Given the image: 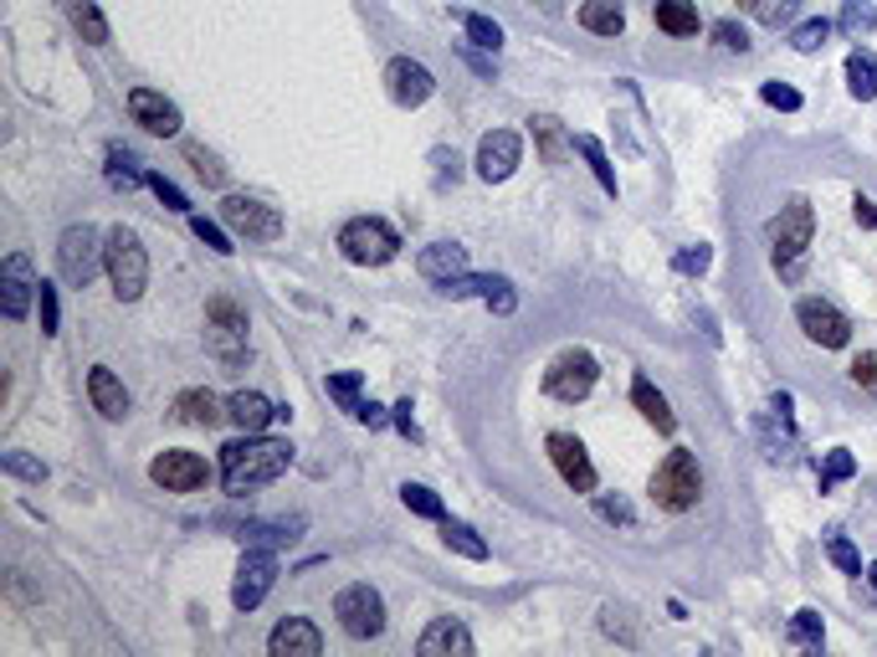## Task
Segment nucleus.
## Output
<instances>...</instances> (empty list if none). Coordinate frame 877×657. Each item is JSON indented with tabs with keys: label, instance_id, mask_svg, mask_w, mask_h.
I'll list each match as a JSON object with an SVG mask.
<instances>
[{
	"label": "nucleus",
	"instance_id": "603ef678",
	"mask_svg": "<svg viewBox=\"0 0 877 657\" xmlns=\"http://www.w3.org/2000/svg\"><path fill=\"white\" fill-rule=\"evenodd\" d=\"M714 42L724 46V52H749V36H744V26H734V21H714Z\"/></svg>",
	"mask_w": 877,
	"mask_h": 657
},
{
	"label": "nucleus",
	"instance_id": "b1692460",
	"mask_svg": "<svg viewBox=\"0 0 877 657\" xmlns=\"http://www.w3.org/2000/svg\"><path fill=\"white\" fill-rule=\"evenodd\" d=\"M226 411H231V421H237L241 432H262L272 417H283V411H278V406H272L262 390H237V396L226 401Z\"/></svg>",
	"mask_w": 877,
	"mask_h": 657
},
{
	"label": "nucleus",
	"instance_id": "f3484780",
	"mask_svg": "<svg viewBox=\"0 0 877 657\" xmlns=\"http://www.w3.org/2000/svg\"><path fill=\"white\" fill-rule=\"evenodd\" d=\"M129 119L139 123V129H149V134H180V108L164 98V93L154 88H134L129 93Z\"/></svg>",
	"mask_w": 877,
	"mask_h": 657
},
{
	"label": "nucleus",
	"instance_id": "8fccbe9b",
	"mask_svg": "<svg viewBox=\"0 0 877 657\" xmlns=\"http://www.w3.org/2000/svg\"><path fill=\"white\" fill-rule=\"evenodd\" d=\"M595 508H600V519H610V524H626V529L637 524V514H631V504H626V498H610V493H600V498H595Z\"/></svg>",
	"mask_w": 877,
	"mask_h": 657
},
{
	"label": "nucleus",
	"instance_id": "f257e3e1",
	"mask_svg": "<svg viewBox=\"0 0 877 657\" xmlns=\"http://www.w3.org/2000/svg\"><path fill=\"white\" fill-rule=\"evenodd\" d=\"M288 467H293V442H272V437H262V432H247L241 442H226V448H221L226 493L262 488V483L283 478Z\"/></svg>",
	"mask_w": 877,
	"mask_h": 657
},
{
	"label": "nucleus",
	"instance_id": "4d7b16f0",
	"mask_svg": "<svg viewBox=\"0 0 877 657\" xmlns=\"http://www.w3.org/2000/svg\"><path fill=\"white\" fill-rule=\"evenodd\" d=\"M396 427H401V437H411V442H421V427H416V417H411V401H401V406H396Z\"/></svg>",
	"mask_w": 877,
	"mask_h": 657
},
{
	"label": "nucleus",
	"instance_id": "7c9ffc66",
	"mask_svg": "<svg viewBox=\"0 0 877 657\" xmlns=\"http://www.w3.org/2000/svg\"><path fill=\"white\" fill-rule=\"evenodd\" d=\"M67 15H73V26L83 31L88 46L108 42V21H104V11H98V0H67Z\"/></svg>",
	"mask_w": 877,
	"mask_h": 657
},
{
	"label": "nucleus",
	"instance_id": "c9c22d12",
	"mask_svg": "<svg viewBox=\"0 0 877 657\" xmlns=\"http://www.w3.org/2000/svg\"><path fill=\"white\" fill-rule=\"evenodd\" d=\"M852 473H857V457H852L847 448H832L826 452V463H821V493H832L836 483H847Z\"/></svg>",
	"mask_w": 877,
	"mask_h": 657
},
{
	"label": "nucleus",
	"instance_id": "a878e982",
	"mask_svg": "<svg viewBox=\"0 0 877 657\" xmlns=\"http://www.w3.org/2000/svg\"><path fill=\"white\" fill-rule=\"evenodd\" d=\"M652 15L668 36H699V6L693 0H657Z\"/></svg>",
	"mask_w": 877,
	"mask_h": 657
},
{
	"label": "nucleus",
	"instance_id": "052dcab7",
	"mask_svg": "<svg viewBox=\"0 0 877 657\" xmlns=\"http://www.w3.org/2000/svg\"><path fill=\"white\" fill-rule=\"evenodd\" d=\"M462 57L473 62V67H477V73H483V77H492V62H488V57H477V52H462Z\"/></svg>",
	"mask_w": 877,
	"mask_h": 657
},
{
	"label": "nucleus",
	"instance_id": "4c0bfd02",
	"mask_svg": "<svg viewBox=\"0 0 877 657\" xmlns=\"http://www.w3.org/2000/svg\"><path fill=\"white\" fill-rule=\"evenodd\" d=\"M401 504L411 508V514H421V519H446L442 498H436L432 488H421V483H405V488H401Z\"/></svg>",
	"mask_w": 877,
	"mask_h": 657
},
{
	"label": "nucleus",
	"instance_id": "412c9836",
	"mask_svg": "<svg viewBox=\"0 0 877 657\" xmlns=\"http://www.w3.org/2000/svg\"><path fill=\"white\" fill-rule=\"evenodd\" d=\"M88 396H93V406H98V417H108V421L129 417V390H123V380L108 370V365H93L88 370Z\"/></svg>",
	"mask_w": 877,
	"mask_h": 657
},
{
	"label": "nucleus",
	"instance_id": "de8ad7c7",
	"mask_svg": "<svg viewBox=\"0 0 877 657\" xmlns=\"http://www.w3.org/2000/svg\"><path fill=\"white\" fill-rule=\"evenodd\" d=\"M672 262H678V272H687V278H703V272H708V262H714V252L699 241V247H683Z\"/></svg>",
	"mask_w": 877,
	"mask_h": 657
},
{
	"label": "nucleus",
	"instance_id": "4be33fe9",
	"mask_svg": "<svg viewBox=\"0 0 877 657\" xmlns=\"http://www.w3.org/2000/svg\"><path fill=\"white\" fill-rule=\"evenodd\" d=\"M421 653L426 657H452V653H473V632L462 627L457 616H436L432 627L421 632Z\"/></svg>",
	"mask_w": 877,
	"mask_h": 657
},
{
	"label": "nucleus",
	"instance_id": "ea45409f",
	"mask_svg": "<svg viewBox=\"0 0 877 657\" xmlns=\"http://www.w3.org/2000/svg\"><path fill=\"white\" fill-rule=\"evenodd\" d=\"M826 554H832V566H836V570H847V575H863V554L852 550V539L842 535V529H832V535H826Z\"/></svg>",
	"mask_w": 877,
	"mask_h": 657
},
{
	"label": "nucleus",
	"instance_id": "393cba45",
	"mask_svg": "<svg viewBox=\"0 0 877 657\" xmlns=\"http://www.w3.org/2000/svg\"><path fill=\"white\" fill-rule=\"evenodd\" d=\"M631 401H637V411H641L647 421H652L657 432H672V427H678V417H672L668 396H662V390H657L652 380H647V375H641L637 386H631Z\"/></svg>",
	"mask_w": 877,
	"mask_h": 657
},
{
	"label": "nucleus",
	"instance_id": "c756f323",
	"mask_svg": "<svg viewBox=\"0 0 877 657\" xmlns=\"http://www.w3.org/2000/svg\"><path fill=\"white\" fill-rule=\"evenodd\" d=\"M297 529H303V524H247L237 539H241V550H247V545H257V550H283V545L297 539Z\"/></svg>",
	"mask_w": 877,
	"mask_h": 657
},
{
	"label": "nucleus",
	"instance_id": "4468645a",
	"mask_svg": "<svg viewBox=\"0 0 877 657\" xmlns=\"http://www.w3.org/2000/svg\"><path fill=\"white\" fill-rule=\"evenodd\" d=\"M519 160H523V139L513 134V129H492V134H483V144H477V175L488 180V185L513 175Z\"/></svg>",
	"mask_w": 877,
	"mask_h": 657
},
{
	"label": "nucleus",
	"instance_id": "79ce46f5",
	"mask_svg": "<svg viewBox=\"0 0 877 657\" xmlns=\"http://www.w3.org/2000/svg\"><path fill=\"white\" fill-rule=\"evenodd\" d=\"M462 26H467V36H473L483 52H498V46H504V26H498V21H488V15H467Z\"/></svg>",
	"mask_w": 877,
	"mask_h": 657
},
{
	"label": "nucleus",
	"instance_id": "9b49d317",
	"mask_svg": "<svg viewBox=\"0 0 877 657\" xmlns=\"http://www.w3.org/2000/svg\"><path fill=\"white\" fill-rule=\"evenodd\" d=\"M272 581H278V560H272V550L247 545V554H241V566H237V585H231V606H237V612H257L262 596L272 591Z\"/></svg>",
	"mask_w": 877,
	"mask_h": 657
},
{
	"label": "nucleus",
	"instance_id": "a19ab883",
	"mask_svg": "<svg viewBox=\"0 0 877 657\" xmlns=\"http://www.w3.org/2000/svg\"><path fill=\"white\" fill-rule=\"evenodd\" d=\"M185 160L195 164V175L206 180V185H226V170H221V160L206 150V144H185Z\"/></svg>",
	"mask_w": 877,
	"mask_h": 657
},
{
	"label": "nucleus",
	"instance_id": "5fc2aeb1",
	"mask_svg": "<svg viewBox=\"0 0 877 657\" xmlns=\"http://www.w3.org/2000/svg\"><path fill=\"white\" fill-rule=\"evenodd\" d=\"M513 288H508V278H498V283H492V293H488V309L492 314H513Z\"/></svg>",
	"mask_w": 877,
	"mask_h": 657
},
{
	"label": "nucleus",
	"instance_id": "20e7f679",
	"mask_svg": "<svg viewBox=\"0 0 877 657\" xmlns=\"http://www.w3.org/2000/svg\"><path fill=\"white\" fill-rule=\"evenodd\" d=\"M98 268H108V237H98L88 222L67 226V231H62V241H57V272L73 288H88Z\"/></svg>",
	"mask_w": 877,
	"mask_h": 657
},
{
	"label": "nucleus",
	"instance_id": "13d9d810",
	"mask_svg": "<svg viewBox=\"0 0 877 657\" xmlns=\"http://www.w3.org/2000/svg\"><path fill=\"white\" fill-rule=\"evenodd\" d=\"M852 216H857V226H877V201L857 195V201H852Z\"/></svg>",
	"mask_w": 877,
	"mask_h": 657
},
{
	"label": "nucleus",
	"instance_id": "37998d69",
	"mask_svg": "<svg viewBox=\"0 0 877 657\" xmlns=\"http://www.w3.org/2000/svg\"><path fill=\"white\" fill-rule=\"evenodd\" d=\"M826 36H832V21H805V26H795V36H790V46L811 57V52H821V46H826Z\"/></svg>",
	"mask_w": 877,
	"mask_h": 657
},
{
	"label": "nucleus",
	"instance_id": "f704fd0d",
	"mask_svg": "<svg viewBox=\"0 0 877 657\" xmlns=\"http://www.w3.org/2000/svg\"><path fill=\"white\" fill-rule=\"evenodd\" d=\"M575 150L591 160V170H595V180H600V191L606 195H616V170H610V160H606V150H600V139H591V134H581L575 139Z\"/></svg>",
	"mask_w": 877,
	"mask_h": 657
},
{
	"label": "nucleus",
	"instance_id": "864d4df0",
	"mask_svg": "<svg viewBox=\"0 0 877 657\" xmlns=\"http://www.w3.org/2000/svg\"><path fill=\"white\" fill-rule=\"evenodd\" d=\"M36 309H42V334H57V288L52 283L36 288Z\"/></svg>",
	"mask_w": 877,
	"mask_h": 657
},
{
	"label": "nucleus",
	"instance_id": "c03bdc74",
	"mask_svg": "<svg viewBox=\"0 0 877 657\" xmlns=\"http://www.w3.org/2000/svg\"><path fill=\"white\" fill-rule=\"evenodd\" d=\"M0 467H6L11 478H26V483H42L46 478V463H36V457H26V452H6V457H0Z\"/></svg>",
	"mask_w": 877,
	"mask_h": 657
},
{
	"label": "nucleus",
	"instance_id": "2f4dec72",
	"mask_svg": "<svg viewBox=\"0 0 877 657\" xmlns=\"http://www.w3.org/2000/svg\"><path fill=\"white\" fill-rule=\"evenodd\" d=\"M108 185L113 191H139V185H149V170H139V160L129 150H108Z\"/></svg>",
	"mask_w": 877,
	"mask_h": 657
},
{
	"label": "nucleus",
	"instance_id": "2eb2a0df",
	"mask_svg": "<svg viewBox=\"0 0 877 657\" xmlns=\"http://www.w3.org/2000/svg\"><path fill=\"white\" fill-rule=\"evenodd\" d=\"M36 272H31V262L21 252L6 257V268H0V309H6V319H26L31 314V299H36Z\"/></svg>",
	"mask_w": 877,
	"mask_h": 657
},
{
	"label": "nucleus",
	"instance_id": "f8f14e48",
	"mask_svg": "<svg viewBox=\"0 0 877 657\" xmlns=\"http://www.w3.org/2000/svg\"><path fill=\"white\" fill-rule=\"evenodd\" d=\"M149 478L160 483L164 493H195V488H206V483H210V467H206L201 452L170 448V452H160V457L149 463Z\"/></svg>",
	"mask_w": 877,
	"mask_h": 657
},
{
	"label": "nucleus",
	"instance_id": "423d86ee",
	"mask_svg": "<svg viewBox=\"0 0 877 657\" xmlns=\"http://www.w3.org/2000/svg\"><path fill=\"white\" fill-rule=\"evenodd\" d=\"M108 278H113V293H119L123 303H134L149 283V257L129 226H113V231H108Z\"/></svg>",
	"mask_w": 877,
	"mask_h": 657
},
{
	"label": "nucleus",
	"instance_id": "58836bf2",
	"mask_svg": "<svg viewBox=\"0 0 877 657\" xmlns=\"http://www.w3.org/2000/svg\"><path fill=\"white\" fill-rule=\"evenodd\" d=\"M328 396L349 411V417H359V406H365V396H359V375L344 370V375H328Z\"/></svg>",
	"mask_w": 877,
	"mask_h": 657
},
{
	"label": "nucleus",
	"instance_id": "aec40b11",
	"mask_svg": "<svg viewBox=\"0 0 877 657\" xmlns=\"http://www.w3.org/2000/svg\"><path fill=\"white\" fill-rule=\"evenodd\" d=\"M416 272L426 283H452V278L467 272V247H457V241H432V247L416 257Z\"/></svg>",
	"mask_w": 877,
	"mask_h": 657
},
{
	"label": "nucleus",
	"instance_id": "6e6552de",
	"mask_svg": "<svg viewBox=\"0 0 877 657\" xmlns=\"http://www.w3.org/2000/svg\"><path fill=\"white\" fill-rule=\"evenodd\" d=\"M206 344L221 365H241V359H247V309H237L231 299H210Z\"/></svg>",
	"mask_w": 877,
	"mask_h": 657
},
{
	"label": "nucleus",
	"instance_id": "09e8293b",
	"mask_svg": "<svg viewBox=\"0 0 877 657\" xmlns=\"http://www.w3.org/2000/svg\"><path fill=\"white\" fill-rule=\"evenodd\" d=\"M149 191L160 195V201H164V206H170V211H191V201H185V195H180V185H175V180L154 175V170H149Z\"/></svg>",
	"mask_w": 877,
	"mask_h": 657
},
{
	"label": "nucleus",
	"instance_id": "ddd939ff",
	"mask_svg": "<svg viewBox=\"0 0 877 657\" xmlns=\"http://www.w3.org/2000/svg\"><path fill=\"white\" fill-rule=\"evenodd\" d=\"M795 324L805 328V340L821 344V349H842L852 340V319L826 299H801L795 303Z\"/></svg>",
	"mask_w": 877,
	"mask_h": 657
},
{
	"label": "nucleus",
	"instance_id": "e433bc0d",
	"mask_svg": "<svg viewBox=\"0 0 877 657\" xmlns=\"http://www.w3.org/2000/svg\"><path fill=\"white\" fill-rule=\"evenodd\" d=\"M790 643H801V647H811V653H821V643H826L821 612H795V616H790Z\"/></svg>",
	"mask_w": 877,
	"mask_h": 657
},
{
	"label": "nucleus",
	"instance_id": "5701e85b",
	"mask_svg": "<svg viewBox=\"0 0 877 657\" xmlns=\"http://www.w3.org/2000/svg\"><path fill=\"white\" fill-rule=\"evenodd\" d=\"M175 417L191 421V427H221L231 411H226L221 396H210V390H180L175 396Z\"/></svg>",
	"mask_w": 877,
	"mask_h": 657
},
{
	"label": "nucleus",
	"instance_id": "e2e57ef3",
	"mask_svg": "<svg viewBox=\"0 0 877 657\" xmlns=\"http://www.w3.org/2000/svg\"><path fill=\"white\" fill-rule=\"evenodd\" d=\"M739 6H759V0H739Z\"/></svg>",
	"mask_w": 877,
	"mask_h": 657
},
{
	"label": "nucleus",
	"instance_id": "dca6fc26",
	"mask_svg": "<svg viewBox=\"0 0 877 657\" xmlns=\"http://www.w3.org/2000/svg\"><path fill=\"white\" fill-rule=\"evenodd\" d=\"M386 88H390V98L401 108H421L426 98L436 93V77L421 67V62H411V57H396L386 67Z\"/></svg>",
	"mask_w": 877,
	"mask_h": 657
},
{
	"label": "nucleus",
	"instance_id": "473e14b6",
	"mask_svg": "<svg viewBox=\"0 0 877 657\" xmlns=\"http://www.w3.org/2000/svg\"><path fill=\"white\" fill-rule=\"evenodd\" d=\"M442 539H446V550L467 554V560H488V545L477 539L473 524H462V519H442Z\"/></svg>",
	"mask_w": 877,
	"mask_h": 657
},
{
	"label": "nucleus",
	"instance_id": "680f3d73",
	"mask_svg": "<svg viewBox=\"0 0 877 657\" xmlns=\"http://www.w3.org/2000/svg\"><path fill=\"white\" fill-rule=\"evenodd\" d=\"M867 581H873V591H877V566H873V570H867Z\"/></svg>",
	"mask_w": 877,
	"mask_h": 657
},
{
	"label": "nucleus",
	"instance_id": "c85d7f7f",
	"mask_svg": "<svg viewBox=\"0 0 877 657\" xmlns=\"http://www.w3.org/2000/svg\"><path fill=\"white\" fill-rule=\"evenodd\" d=\"M581 26L595 31V36H621L626 11L616 6V0H585V6H581Z\"/></svg>",
	"mask_w": 877,
	"mask_h": 657
},
{
	"label": "nucleus",
	"instance_id": "1a4fd4ad",
	"mask_svg": "<svg viewBox=\"0 0 877 657\" xmlns=\"http://www.w3.org/2000/svg\"><path fill=\"white\" fill-rule=\"evenodd\" d=\"M595 375H600V365H595L591 349H565V355H554V365L544 370V390H550L554 401H585L595 390Z\"/></svg>",
	"mask_w": 877,
	"mask_h": 657
},
{
	"label": "nucleus",
	"instance_id": "bf43d9fd",
	"mask_svg": "<svg viewBox=\"0 0 877 657\" xmlns=\"http://www.w3.org/2000/svg\"><path fill=\"white\" fill-rule=\"evenodd\" d=\"M359 421H365V427H386V421H396V417H390L386 406H375V401H365V406H359Z\"/></svg>",
	"mask_w": 877,
	"mask_h": 657
},
{
	"label": "nucleus",
	"instance_id": "9d476101",
	"mask_svg": "<svg viewBox=\"0 0 877 657\" xmlns=\"http://www.w3.org/2000/svg\"><path fill=\"white\" fill-rule=\"evenodd\" d=\"M221 222L247 241H278L283 237V216H278V206H262V201H252V195H226Z\"/></svg>",
	"mask_w": 877,
	"mask_h": 657
},
{
	"label": "nucleus",
	"instance_id": "bb28decb",
	"mask_svg": "<svg viewBox=\"0 0 877 657\" xmlns=\"http://www.w3.org/2000/svg\"><path fill=\"white\" fill-rule=\"evenodd\" d=\"M534 139H539V154H544V164H565V154L575 150V144H570L565 139V123L554 119V114H534Z\"/></svg>",
	"mask_w": 877,
	"mask_h": 657
},
{
	"label": "nucleus",
	"instance_id": "3c124183",
	"mask_svg": "<svg viewBox=\"0 0 877 657\" xmlns=\"http://www.w3.org/2000/svg\"><path fill=\"white\" fill-rule=\"evenodd\" d=\"M759 98H765L770 108H786V114H795V108H801V93L786 88V83H765V88H759Z\"/></svg>",
	"mask_w": 877,
	"mask_h": 657
},
{
	"label": "nucleus",
	"instance_id": "a18cd8bd",
	"mask_svg": "<svg viewBox=\"0 0 877 657\" xmlns=\"http://www.w3.org/2000/svg\"><path fill=\"white\" fill-rule=\"evenodd\" d=\"M191 231H195V237H201V241H206V247H210V252H237V247H231V237H226V231H221V226H216V222H206V216H191Z\"/></svg>",
	"mask_w": 877,
	"mask_h": 657
},
{
	"label": "nucleus",
	"instance_id": "49530a36",
	"mask_svg": "<svg viewBox=\"0 0 877 657\" xmlns=\"http://www.w3.org/2000/svg\"><path fill=\"white\" fill-rule=\"evenodd\" d=\"M755 11H759V21H765V26H786V21H795L801 0H759Z\"/></svg>",
	"mask_w": 877,
	"mask_h": 657
},
{
	"label": "nucleus",
	"instance_id": "39448f33",
	"mask_svg": "<svg viewBox=\"0 0 877 657\" xmlns=\"http://www.w3.org/2000/svg\"><path fill=\"white\" fill-rule=\"evenodd\" d=\"M339 252L355 268H386L390 257L401 252V237L386 222H375V216H355V222L339 226Z\"/></svg>",
	"mask_w": 877,
	"mask_h": 657
},
{
	"label": "nucleus",
	"instance_id": "7ed1b4c3",
	"mask_svg": "<svg viewBox=\"0 0 877 657\" xmlns=\"http://www.w3.org/2000/svg\"><path fill=\"white\" fill-rule=\"evenodd\" d=\"M703 493V473H699V457L687 448H672L662 457V467L652 473V504L668 508V514H683V508L699 504Z\"/></svg>",
	"mask_w": 877,
	"mask_h": 657
},
{
	"label": "nucleus",
	"instance_id": "cd10ccee",
	"mask_svg": "<svg viewBox=\"0 0 877 657\" xmlns=\"http://www.w3.org/2000/svg\"><path fill=\"white\" fill-rule=\"evenodd\" d=\"M847 88H852L857 104H873L877 98V57L867 52V46H857V52L847 57Z\"/></svg>",
	"mask_w": 877,
	"mask_h": 657
},
{
	"label": "nucleus",
	"instance_id": "72a5a7b5",
	"mask_svg": "<svg viewBox=\"0 0 877 657\" xmlns=\"http://www.w3.org/2000/svg\"><path fill=\"white\" fill-rule=\"evenodd\" d=\"M836 26L847 31V36H867L877 26V6L873 0H842V21Z\"/></svg>",
	"mask_w": 877,
	"mask_h": 657
},
{
	"label": "nucleus",
	"instance_id": "0eeeda50",
	"mask_svg": "<svg viewBox=\"0 0 877 657\" xmlns=\"http://www.w3.org/2000/svg\"><path fill=\"white\" fill-rule=\"evenodd\" d=\"M334 616H339V627L359 643H370L386 632V601L375 585H344L339 596H334Z\"/></svg>",
	"mask_w": 877,
	"mask_h": 657
},
{
	"label": "nucleus",
	"instance_id": "6ab92c4d",
	"mask_svg": "<svg viewBox=\"0 0 877 657\" xmlns=\"http://www.w3.org/2000/svg\"><path fill=\"white\" fill-rule=\"evenodd\" d=\"M268 647L278 657H318V653H324V637H318V627H313V622H303V616H288V622H278V627H272Z\"/></svg>",
	"mask_w": 877,
	"mask_h": 657
},
{
	"label": "nucleus",
	"instance_id": "a211bd4d",
	"mask_svg": "<svg viewBox=\"0 0 877 657\" xmlns=\"http://www.w3.org/2000/svg\"><path fill=\"white\" fill-rule=\"evenodd\" d=\"M550 457H554V467H560V478H565L575 493H595V467H591L585 448L570 432H554L550 437Z\"/></svg>",
	"mask_w": 877,
	"mask_h": 657
},
{
	"label": "nucleus",
	"instance_id": "f03ea898",
	"mask_svg": "<svg viewBox=\"0 0 877 657\" xmlns=\"http://www.w3.org/2000/svg\"><path fill=\"white\" fill-rule=\"evenodd\" d=\"M811 231H816L811 201H805V195H790L786 206H780V216L770 222V257H775V272H780L786 283H801V278H805Z\"/></svg>",
	"mask_w": 877,
	"mask_h": 657
},
{
	"label": "nucleus",
	"instance_id": "6e6d98bb",
	"mask_svg": "<svg viewBox=\"0 0 877 657\" xmlns=\"http://www.w3.org/2000/svg\"><path fill=\"white\" fill-rule=\"evenodd\" d=\"M852 380H857V386H867V390H873V386H877V359H873V355L852 359Z\"/></svg>",
	"mask_w": 877,
	"mask_h": 657
}]
</instances>
